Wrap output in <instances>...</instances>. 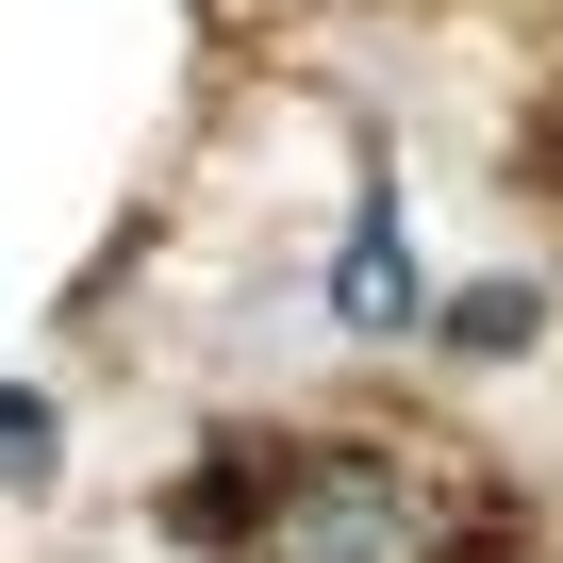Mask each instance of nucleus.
<instances>
[{"mask_svg": "<svg viewBox=\"0 0 563 563\" xmlns=\"http://www.w3.org/2000/svg\"><path fill=\"white\" fill-rule=\"evenodd\" d=\"M265 547H282V563H415V481L365 464V448H332L299 497L265 514Z\"/></svg>", "mask_w": 563, "mask_h": 563, "instance_id": "nucleus-1", "label": "nucleus"}, {"mask_svg": "<svg viewBox=\"0 0 563 563\" xmlns=\"http://www.w3.org/2000/svg\"><path fill=\"white\" fill-rule=\"evenodd\" d=\"M332 332H415V232H398V199H365L349 216V249H332Z\"/></svg>", "mask_w": 563, "mask_h": 563, "instance_id": "nucleus-2", "label": "nucleus"}, {"mask_svg": "<svg viewBox=\"0 0 563 563\" xmlns=\"http://www.w3.org/2000/svg\"><path fill=\"white\" fill-rule=\"evenodd\" d=\"M530 332H547V299H530V282H481V299L448 316V349H481V365H497V349H530Z\"/></svg>", "mask_w": 563, "mask_h": 563, "instance_id": "nucleus-3", "label": "nucleus"}, {"mask_svg": "<svg viewBox=\"0 0 563 563\" xmlns=\"http://www.w3.org/2000/svg\"><path fill=\"white\" fill-rule=\"evenodd\" d=\"M0 481H51V398H0Z\"/></svg>", "mask_w": 563, "mask_h": 563, "instance_id": "nucleus-4", "label": "nucleus"}]
</instances>
